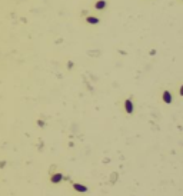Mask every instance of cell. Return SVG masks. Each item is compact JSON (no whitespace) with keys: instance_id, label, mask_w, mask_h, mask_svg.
<instances>
[{"instance_id":"1","label":"cell","mask_w":183,"mask_h":196,"mask_svg":"<svg viewBox=\"0 0 183 196\" xmlns=\"http://www.w3.org/2000/svg\"><path fill=\"white\" fill-rule=\"evenodd\" d=\"M76 188H77V190H85V188H83V186H79V185H76Z\"/></svg>"}]
</instances>
